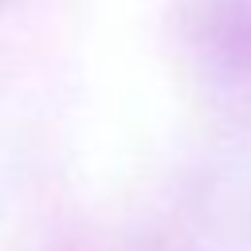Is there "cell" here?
Listing matches in <instances>:
<instances>
[{"mask_svg": "<svg viewBox=\"0 0 251 251\" xmlns=\"http://www.w3.org/2000/svg\"><path fill=\"white\" fill-rule=\"evenodd\" d=\"M212 39L220 59L231 67H251V0H220Z\"/></svg>", "mask_w": 251, "mask_h": 251, "instance_id": "6da1fadb", "label": "cell"}]
</instances>
